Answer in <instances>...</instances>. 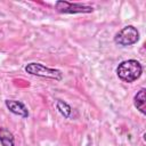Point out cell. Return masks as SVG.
<instances>
[{
	"label": "cell",
	"mask_w": 146,
	"mask_h": 146,
	"mask_svg": "<svg viewBox=\"0 0 146 146\" xmlns=\"http://www.w3.org/2000/svg\"><path fill=\"white\" fill-rule=\"evenodd\" d=\"M25 72L31 74V75H35L39 78H46V79H51V80H56V81H62L63 80V72L58 68H51L48 67L41 63H29L25 65L24 67Z\"/></svg>",
	"instance_id": "obj_2"
},
{
	"label": "cell",
	"mask_w": 146,
	"mask_h": 146,
	"mask_svg": "<svg viewBox=\"0 0 146 146\" xmlns=\"http://www.w3.org/2000/svg\"><path fill=\"white\" fill-rule=\"evenodd\" d=\"M145 88H141L133 97V105L135 107L143 114H146V102H145Z\"/></svg>",
	"instance_id": "obj_6"
},
{
	"label": "cell",
	"mask_w": 146,
	"mask_h": 146,
	"mask_svg": "<svg viewBox=\"0 0 146 146\" xmlns=\"http://www.w3.org/2000/svg\"><path fill=\"white\" fill-rule=\"evenodd\" d=\"M139 31L133 25H127L122 27L115 35H114V42L122 47H128L137 43L139 41Z\"/></svg>",
	"instance_id": "obj_3"
},
{
	"label": "cell",
	"mask_w": 146,
	"mask_h": 146,
	"mask_svg": "<svg viewBox=\"0 0 146 146\" xmlns=\"http://www.w3.org/2000/svg\"><path fill=\"white\" fill-rule=\"evenodd\" d=\"M56 108L59 112V114L62 116H64L65 119H71L72 117V107L66 102H64L62 99H57V102H56Z\"/></svg>",
	"instance_id": "obj_8"
},
{
	"label": "cell",
	"mask_w": 146,
	"mask_h": 146,
	"mask_svg": "<svg viewBox=\"0 0 146 146\" xmlns=\"http://www.w3.org/2000/svg\"><path fill=\"white\" fill-rule=\"evenodd\" d=\"M143 74V66L137 59H127L116 67V75L123 82L131 83L138 80Z\"/></svg>",
	"instance_id": "obj_1"
},
{
	"label": "cell",
	"mask_w": 146,
	"mask_h": 146,
	"mask_svg": "<svg viewBox=\"0 0 146 146\" xmlns=\"http://www.w3.org/2000/svg\"><path fill=\"white\" fill-rule=\"evenodd\" d=\"M5 105L6 107L9 110L10 113L15 114V115H18L23 119H26L29 117L30 113H29V110L27 107L25 106L24 103L19 102V100H15V99H6L5 100Z\"/></svg>",
	"instance_id": "obj_5"
},
{
	"label": "cell",
	"mask_w": 146,
	"mask_h": 146,
	"mask_svg": "<svg viewBox=\"0 0 146 146\" xmlns=\"http://www.w3.org/2000/svg\"><path fill=\"white\" fill-rule=\"evenodd\" d=\"M55 9L60 14H90L94 11V8L88 5L80 2H68L58 0L55 2Z\"/></svg>",
	"instance_id": "obj_4"
},
{
	"label": "cell",
	"mask_w": 146,
	"mask_h": 146,
	"mask_svg": "<svg viewBox=\"0 0 146 146\" xmlns=\"http://www.w3.org/2000/svg\"><path fill=\"white\" fill-rule=\"evenodd\" d=\"M0 144L1 146H15L14 135L6 128H0Z\"/></svg>",
	"instance_id": "obj_7"
}]
</instances>
